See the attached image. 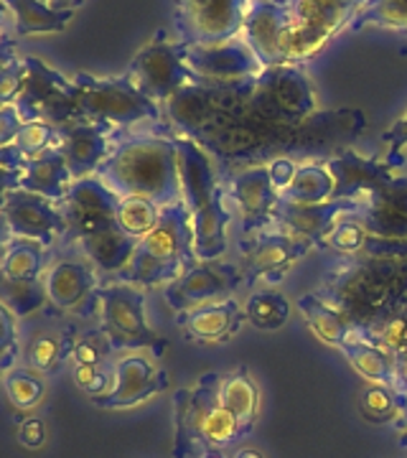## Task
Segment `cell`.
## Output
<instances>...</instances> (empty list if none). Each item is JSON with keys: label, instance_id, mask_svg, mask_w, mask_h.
<instances>
[{"label": "cell", "instance_id": "11", "mask_svg": "<svg viewBox=\"0 0 407 458\" xmlns=\"http://www.w3.org/2000/svg\"><path fill=\"white\" fill-rule=\"evenodd\" d=\"M26 69L29 77L23 84V92L16 99L23 123L47 120L56 128H64L81 120L74 80H66L62 72H56L54 66L36 56H26Z\"/></svg>", "mask_w": 407, "mask_h": 458}, {"label": "cell", "instance_id": "46", "mask_svg": "<svg viewBox=\"0 0 407 458\" xmlns=\"http://www.w3.org/2000/svg\"><path fill=\"white\" fill-rule=\"evenodd\" d=\"M113 379V364H74V385L89 394V400L110 393Z\"/></svg>", "mask_w": 407, "mask_h": 458}, {"label": "cell", "instance_id": "26", "mask_svg": "<svg viewBox=\"0 0 407 458\" xmlns=\"http://www.w3.org/2000/svg\"><path fill=\"white\" fill-rule=\"evenodd\" d=\"M357 212L359 201H346V199H331L326 204H310V207L280 201L273 227L285 232V234H293L298 240H306V242L321 247L326 234L334 229V225L342 216H354Z\"/></svg>", "mask_w": 407, "mask_h": 458}, {"label": "cell", "instance_id": "40", "mask_svg": "<svg viewBox=\"0 0 407 458\" xmlns=\"http://www.w3.org/2000/svg\"><path fill=\"white\" fill-rule=\"evenodd\" d=\"M3 387H5L11 405L18 410L36 408L47 394L44 375H38L31 367H13L3 379Z\"/></svg>", "mask_w": 407, "mask_h": 458}, {"label": "cell", "instance_id": "52", "mask_svg": "<svg viewBox=\"0 0 407 458\" xmlns=\"http://www.w3.org/2000/svg\"><path fill=\"white\" fill-rule=\"evenodd\" d=\"M18 441L29 448H41L47 441V423L41 418H26L18 428Z\"/></svg>", "mask_w": 407, "mask_h": 458}, {"label": "cell", "instance_id": "7", "mask_svg": "<svg viewBox=\"0 0 407 458\" xmlns=\"http://www.w3.org/2000/svg\"><path fill=\"white\" fill-rule=\"evenodd\" d=\"M98 316L102 331L110 336L114 352L123 349H148L161 357L168 349L156 328L146 318V291L131 283H107L98 291Z\"/></svg>", "mask_w": 407, "mask_h": 458}, {"label": "cell", "instance_id": "43", "mask_svg": "<svg viewBox=\"0 0 407 458\" xmlns=\"http://www.w3.org/2000/svg\"><path fill=\"white\" fill-rule=\"evenodd\" d=\"M357 328L361 331V336H367L377 346L387 349L392 357L407 354V311L392 313L387 318H379L375 324Z\"/></svg>", "mask_w": 407, "mask_h": 458}, {"label": "cell", "instance_id": "54", "mask_svg": "<svg viewBox=\"0 0 407 458\" xmlns=\"http://www.w3.org/2000/svg\"><path fill=\"white\" fill-rule=\"evenodd\" d=\"M26 161H29V158L21 153V148H18L16 143L0 148V165H3V168H11V171H23Z\"/></svg>", "mask_w": 407, "mask_h": 458}, {"label": "cell", "instance_id": "53", "mask_svg": "<svg viewBox=\"0 0 407 458\" xmlns=\"http://www.w3.org/2000/svg\"><path fill=\"white\" fill-rule=\"evenodd\" d=\"M16 189H21V171H11V168L0 165V212L8 201V194Z\"/></svg>", "mask_w": 407, "mask_h": 458}, {"label": "cell", "instance_id": "6", "mask_svg": "<svg viewBox=\"0 0 407 458\" xmlns=\"http://www.w3.org/2000/svg\"><path fill=\"white\" fill-rule=\"evenodd\" d=\"M81 120L105 125L113 132L131 131L143 123H163V107L146 98L128 74L92 77L80 72L74 77Z\"/></svg>", "mask_w": 407, "mask_h": 458}, {"label": "cell", "instance_id": "37", "mask_svg": "<svg viewBox=\"0 0 407 458\" xmlns=\"http://www.w3.org/2000/svg\"><path fill=\"white\" fill-rule=\"evenodd\" d=\"M364 29L407 33V0H367L343 31Z\"/></svg>", "mask_w": 407, "mask_h": 458}, {"label": "cell", "instance_id": "16", "mask_svg": "<svg viewBox=\"0 0 407 458\" xmlns=\"http://www.w3.org/2000/svg\"><path fill=\"white\" fill-rule=\"evenodd\" d=\"M56 204H59L66 222V234L62 245H74L87 234L117 227L114 214L120 207V197L98 176L74 181L69 194Z\"/></svg>", "mask_w": 407, "mask_h": 458}, {"label": "cell", "instance_id": "32", "mask_svg": "<svg viewBox=\"0 0 407 458\" xmlns=\"http://www.w3.org/2000/svg\"><path fill=\"white\" fill-rule=\"evenodd\" d=\"M298 311L303 313L306 324L313 331L316 339H321L328 346H342L346 339H352V334L357 331V324L342 313L336 306H331L326 298L318 293H306L298 298Z\"/></svg>", "mask_w": 407, "mask_h": 458}, {"label": "cell", "instance_id": "4", "mask_svg": "<svg viewBox=\"0 0 407 458\" xmlns=\"http://www.w3.org/2000/svg\"><path fill=\"white\" fill-rule=\"evenodd\" d=\"M242 436L237 418L219 400V375L207 372L194 387L174 393V458L225 451Z\"/></svg>", "mask_w": 407, "mask_h": 458}, {"label": "cell", "instance_id": "12", "mask_svg": "<svg viewBox=\"0 0 407 458\" xmlns=\"http://www.w3.org/2000/svg\"><path fill=\"white\" fill-rule=\"evenodd\" d=\"M250 0H174V26L189 47L242 36Z\"/></svg>", "mask_w": 407, "mask_h": 458}, {"label": "cell", "instance_id": "5", "mask_svg": "<svg viewBox=\"0 0 407 458\" xmlns=\"http://www.w3.org/2000/svg\"><path fill=\"white\" fill-rule=\"evenodd\" d=\"M194 255V225L186 204L163 207L161 222L138 240L135 255L128 267L117 276L123 283H131L138 288H156L168 285L183 276L191 265H196Z\"/></svg>", "mask_w": 407, "mask_h": 458}, {"label": "cell", "instance_id": "38", "mask_svg": "<svg viewBox=\"0 0 407 458\" xmlns=\"http://www.w3.org/2000/svg\"><path fill=\"white\" fill-rule=\"evenodd\" d=\"M244 316L258 331H277L291 318V301L276 288L255 291L244 303Z\"/></svg>", "mask_w": 407, "mask_h": 458}, {"label": "cell", "instance_id": "20", "mask_svg": "<svg viewBox=\"0 0 407 458\" xmlns=\"http://www.w3.org/2000/svg\"><path fill=\"white\" fill-rule=\"evenodd\" d=\"M354 219L372 237L407 242V171H397L387 183L361 199Z\"/></svg>", "mask_w": 407, "mask_h": 458}, {"label": "cell", "instance_id": "9", "mask_svg": "<svg viewBox=\"0 0 407 458\" xmlns=\"http://www.w3.org/2000/svg\"><path fill=\"white\" fill-rule=\"evenodd\" d=\"M186 54H189V44H183L181 38L174 41L168 31L161 29L132 56L125 74L146 98L165 105L183 87L199 82L194 72L186 64Z\"/></svg>", "mask_w": 407, "mask_h": 458}, {"label": "cell", "instance_id": "25", "mask_svg": "<svg viewBox=\"0 0 407 458\" xmlns=\"http://www.w3.org/2000/svg\"><path fill=\"white\" fill-rule=\"evenodd\" d=\"M64 313H56L54 309H44V324L29 328V339L23 346V360L26 367L36 369L38 375H54L62 369L66 360H72V349L80 328L74 324L62 321Z\"/></svg>", "mask_w": 407, "mask_h": 458}, {"label": "cell", "instance_id": "63", "mask_svg": "<svg viewBox=\"0 0 407 458\" xmlns=\"http://www.w3.org/2000/svg\"><path fill=\"white\" fill-rule=\"evenodd\" d=\"M277 3H291V0H277Z\"/></svg>", "mask_w": 407, "mask_h": 458}, {"label": "cell", "instance_id": "30", "mask_svg": "<svg viewBox=\"0 0 407 458\" xmlns=\"http://www.w3.org/2000/svg\"><path fill=\"white\" fill-rule=\"evenodd\" d=\"M346 361L354 367V372L361 375L367 382L375 385H387L392 390H397V364L387 349L377 346L375 342H369L367 336H361V331H354L352 339L339 346Z\"/></svg>", "mask_w": 407, "mask_h": 458}, {"label": "cell", "instance_id": "10", "mask_svg": "<svg viewBox=\"0 0 407 458\" xmlns=\"http://www.w3.org/2000/svg\"><path fill=\"white\" fill-rule=\"evenodd\" d=\"M250 98L262 114L283 125H303L318 114L316 89L301 64L265 66L252 80Z\"/></svg>", "mask_w": 407, "mask_h": 458}, {"label": "cell", "instance_id": "59", "mask_svg": "<svg viewBox=\"0 0 407 458\" xmlns=\"http://www.w3.org/2000/svg\"><path fill=\"white\" fill-rule=\"evenodd\" d=\"M397 403H400V415H397V420H400V426L407 433V394L397 393Z\"/></svg>", "mask_w": 407, "mask_h": 458}, {"label": "cell", "instance_id": "42", "mask_svg": "<svg viewBox=\"0 0 407 458\" xmlns=\"http://www.w3.org/2000/svg\"><path fill=\"white\" fill-rule=\"evenodd\" d=\"M369 232L364 229V225L354 219V216H342L334 229L324 237V242L318 250H331L339 258H357L364 252V247L369 242Z\"/></svg>", "mask_w": 407, "mask_h": 458}, {"label": "cell", "instance_id": "55", "mask_svg": "<svg viewBox=\"0 0 407 458\" xmlns=\"http://www.w3.org/2000/svg\"><path fill=\"white\" fill-rule=\"evenodd\" d=\"M18 56V41L16 38H11V36H5L3 41H0V69L8 64L11 59H16Z\"/></svg>", "mask_w": 407, "mask_h": 458}, {"label": "cell", "instance_id": "29", "mask_svg": "<svg viewBox=\"0 0 407 458\" xmlns=\"http://www.w3.org/2000/svg\"><path fill=\"white\" fill-rule=\"evenodd\" d=\"M72 183H74V176L59 148L29 158L21 171V189L51 199V201H62L69 194Z\"/></svg>", "mask_w": 407, "mask_h": 458}, {"label": "cell", "instance_id": "35", "mask_svg": "<svg viewBox=\"0 0 407 458\" xmlns=\"http://www.w3.org/2000/svg\"><path fill=\"white\" fill-rule=\"evenodd\" d=\"M51 252H54V247H47L44 242L13 237V242L8 245L3 260H0V273L16 280H41L54 260Z\"/></svg>", "mask_w": 407, "mask_h": 458}, {"label": "cell", "instance_id": "18", "mask_svg": "<svg viewBox=\"0 0 407 458\" xmlns=\"http://www.w3.org/2000/svg\"><path fill=\"white\" fill-rule=\"evenodd\" d=\"M186 64L196 74L199 82H244L262 74V62L258 54L250 49L242 36L227 38L219 44H204V47H189Z\"/></svg>", "mask_w": 407, "mask_h": 458}, {"label": "cell", "instance_id": "45", "mask_svg": "<svg viewBox=\"0 0 407 458\" xmlns=\"http://www.w3.org/2000/svg\"><path fill=\"white\" fill-rule=\"evenodd\" d=\"M113 352V342L102 331V327L84 328V331H77L72 360H74V364H107Z\"/></svg>", "mask_w": 407, "mask_h": 458}, {"label": "cell", "instance_id": "23", "mask_svg": "<svg viewBox=\"0 0 407 458\" xmlns=\"http://www.w3.org/2000/svg\"><path fill=\"white\" fill-rule=\"evenodd\" d=\"M291 5L277 0H250L242 23V38L258 54L262 66L285 64L283 41L291 29Z\"/></svg>", "mask_w": 407, "mask_h": 458}, {"label": "cell", "instance_id": "2", "mask_svg": "<svg viewBox=\"0 0 407 458\" xmlns=\"http://www.w3.org/2000/svg\"><path fill=\"white\" fill-rule=\"evenodd\" d=\"M98 179L105 181L120 199L143 197L158 207L179 204V148L174 135H117L110 158L99 165Z\"/></svg>", "mask_w": 407, "mask_h": 458}, {"label": "cell", "instance_id": "48", "mask_svg": "<svg viewBox=\"0 0 407 458\" xmlns=\"http://www.w3.org/2000/svg\"><path fill=\"white\" fill-rule=\"evenodd\" d=\"M382 158L390 164L394 171H403L407 164V113L392 123L382 135Z\"/></svg>", "mask_w": 407, "mask_h": 458}, {"label": "cell", "instance_id": "51", "mask_svg": "<svg viewBox=\"0 0 407 458\" xmlns=\"http://www.w3.org/2000/svg\"><path fill=\"white\" fill-rule=\"evenodd\" d=\"M21 125H23V117L16 105H3L0 107V148L11 146L16 140Z\"/></svg>", "mask_w": 407, "mask_h": 458}, {"label": "cell", "instance_id": "24", "mask_svg": "<svg viewBox=\"0 0 407 458\" xmlns=\"http://www.w3.org/2000/svg\"><path fill=\"white\" fill-rule=\"evenodd\" d=\"M59 132H62L59 150H62L74 181L98 176L99 165L110 158L114 138H117V132L105 125H98V123H89V120H77L72 125L59 128Z\"/></svg>", "mask_w": 407, "mask_h": 458}, {"label": "cell", "instance_id": "41", "mask_svg": "<svg viewBox=\"0 0 407 458\" xmlns=\"http://www.w3.org/2000/svg\"><path fill=\"white\" fill-rule=\"evenodd\" d=\"M359 412L364 415V420L377 423V426L394 423L397 415H400L397 390H392L387 385L367 382V385L359 390Z\"/></svg>", "mask_w": 407, "mask_h": 458}, {"label": "cell", "instance_id": "28", "mask_svg": "<svg viewBox=\"0 0 407 458\" xmlns=\"http://www.w3.org/2000/svg\"><path fill=\"white\" fill-rule=\"evenodd\" d=\"M74 245L87 260L95 265L98 273H102V276H120L128 267V262L132 260L138 240L125 234L120 227H110L95 232V234H87Z\"/></svg>", "mask_w": 407, "mask_h": 458}, {"label": "cell", "instance_id": "14", "mask_svg": "<svg viewBox=\"0 0 407 458\" xmlns=\"http://www.w3.org/2000/svg\"><path fill=\"white\" fill-rule=\"evenodd\" d=\"M242 285H247V280L240 262L209 260L191 265L183 276L165 285L163 295L174 311L183 313L234 298V291Z\"/></svg>", "mask_w": 407, "mask_h": 458}, {"label": "cell", "instance_id": "58", "mask_svg": "<svg viewBox=\"0 0 407 458\" xmlns=\"http://www.w3.org/2000/svg\"><path fill=\"white\" fill-rule=\"evenodd\" d=\"M13 26V18H11V11H8V5L0 0V41L8 36V29Z\"/></svg>", "mask_w": 407, "mask_h": 458}, {"label": "cell", "instance_id": "15", "mask_svg": "<svg viewBox=\"0 0 407 458\" xmlns=\"http://www.w3.org/2000/svg\"><path fill=\"white\" fill-rule=\"evenodd\" d=\"M95 265L81 252L77 255H54L44 273V288L49 295V309L72 316H92L98 313L99 280Z\"/></svg>", "mask_w": 407, "mask_h": 458}, {"label": "cell", "instance_id": "57", "mask_svg": "<svg viewBox=\"0 0 407 458\" xmlns=\"http://www.w3.org/2000/svg\"><path fill=\"white\" fill-rule=\"evenodd\" d=\"M394 364H397V393L407 394V354L394 357Z\"/></svg>", "mask_w": 407, "mask_h": 458}, {"label": "cell", "instance_id": "49", "mask_svg": "<svg viewBox=\"0 0 407 458\" xmlns=\"http://www.w3.org/2000/svg\"><path fill=\"white\" fill-rule=\"evenodd\" d=\"M26 77H29L26 56H16L0 69V107L3 105H16L18 95L23 92Z\"/></svg>", "mask_w": 407, "mask_h": 458}, {"label": "cell", "instance_id": "34", "mask_svg": "<svg viewBox=\"0 0 407 458\" xmlns=\"http://www.w3.org/2000/svg\"><path fill=\"white\" fill-rule=\"evenodd\" d=\"M334 189H336V183L324 161H306V164H298L295 179L280 194V201L301 204V207L326 204L334 199Z\"/></svg>", "mask_w": 407, "mask_h": 458}, {"label": "cell", "instance_id": "1", "mask_svg": "<svg viewBox=\"0 0 407 458\" xmlns=\"http://www.w3.org/2000/svg\"><path fill=\"white\" fill-rule=\"evenodd\" d=\"M316 293L346 313L357 327L403 311L407 293V255L403 258H342Z\"/></svg>", "mask_w": 407, "mask_h": 458}, {"label": "cell", "instance_id": "17", "mask_svg": "<svg viewBox=\"0 0 407 458\" xmlns=\"http://www.w3.org/2000/svg\"><path fill=\"white\" fill-rule=\"evenodd\" d=\"M225 194L232 209H237L242 237L273 227L280 194L276 191L267 165H250L240 174H229L225 179Z\"/></svg>", "mask_w": 407, "mask_h": 458}, {"label": "cell", "instance_id": "33", "mask_svg": "<svg viewBox=\"0 0 407 458\" xmlns=\"http://www.w3.org/2000/svg\"><path fill=\"white\" fill-rule=\"evenodd\" d=\"M13 18L16 36H38V33L62 31L74 18V8H54L49 0H3Z\"/></svg>", "mask_w": 407, "mask_h": 458}, {"label": "cell", "instance_id": "19", "mask_svg": "<svg viewBox=\"0 0 407 458\" xmlns=\"http://www.w3.org/2000/svg\"><path fill=\"white\" fill-rule=\"evenodd\" d=\"M113 390L102 397H95L92 405L102 410L135 408L150 400L153 394L168 390V372L156 367L148 357L128 354L113 364Z\"/></svg>", "mask_w": 407, "mask_h": 458}, {"label": "cell", "instance_id": "44", "mask_svg": "<svg viewBox=\"0 0 407 458\" xmlns=\"http://www.w3.org/2000/svg\"><path fill=\"white\" fill-rule=\"evenodd\" d=\"M13 143L21 148V153L26 158H36V156H41L47 150H56L62 146V132L47 120H29V123L21 125Z\"/></svg>", "mask_w": 407, "mask_h": 458}, {"label": "cell", "instance_id": "56", "mask_svg": "<svg viewBox=\"0 0 407 458\" xmlns=\"http://www.w3.org/2000/svg\"><path fill=\"white\" fill-rule=\"evenodd\" d=\"M13 229H11V225H8V219H5V214L0 212V260H3V255H5V250H8V245L13 242Z\"/></svg>", "mask_w": 407, "mask_h": 458}, {"label": "cell", "instance_id": "21", "mask_svg": "<svg viewBox=\"0 0 407 458\" xmlns=\"http://www.w3.org/2000/svg\"><path fill=\"white\" fill-rule=\"evenodd\" d=\"M3 214H5V219H8V225H11L16 237L36 240V242H44L47 247H54L56 242L64 240V214L59 209V204L51 201V199L16 189V191L8 194Z\"/></svg>", "mask_w": 407, "mask_h": 458}, {"label": "cell", "instance_id": "47", "mask_svg": "<svg viewBox=\"0 0 407 458\" xmlns=\"http://www.w3.org/2000/svg\"><path fill=\"white\" fill-rule=\"evenodd\" d=\"M21 357V342H18L16 316L0 306V375H8L16 367Z\"/></svg>", "mask_w": 407, "mask_h": 458}, {"label": "cell", "instance_id": "22", "mask_svg": "<svg viewBox=\"0 0 407 458\" xmlns=\"http://www.w3.org/2000/svg\"><path fill=\"white\" fill-rule=\"evenodd\" d=\"M326 168L334 176V199H346V201H361L372 191H377L382 183L397 174L390 164H385V158L379 156H361L352 148H342L331 156L324 158Z\"/></svg>", "mask_w": 407, "mask_h": 458}, {"label": "cell", "instance_id": "62", "mask_svg": "<svg viewBox=\"0 0 407 458\" xmlns=\"http://www.w3.org/2000/svg\"><path fill=\"white\" fill-rule=\"evenodd\" d=\"M201 458H227V456H225L222 451H209V454H204Z\"/></svg>", "mask_w": 407, "mask_h": 458}, {"label": "cell", "instance_id": "27", "mask_svg": "<svg viewBox=\"0 0 407 458\" xmlns=\"http://www.w3.org/2000/svg\"><path fill=\"white\" fill-rule=\"evenodd\" d=\"M247 321L244 306H240L237 298H227L219 303L199 306L191 311L179 313L176 324L186 334V339L199 344H225L229 342L242 324Z\"/></svg>", "mask_w": 407, "mask_h": 458}, {"label": "cell", "instance_id": "36", "mask_svg": "<svg viewBox=\"0 0 407 458\" xmlns=\"http://www.w3.org/2000/svg\"><path fill=\"white\" fill-rule=\"evenodd\" d=\"M0 306H5L16 318H29L49 309L44 280H16L0 273Z\"/></svg>", "mask_w": 407, "mask_h": 458}, {"label": "cell", "instance_id": "13", "mask_svg": "<svg viewBox=\"0 0 407 458\" xmlns=\"http://www.w3.org/2000/svg\"><path fill=\"white\" fill-rule=\"evenodd\" d=\"M310 250H318V247L270 227L242 237V242H240L242 255L237 262L242 267L247 285H252L258 280L267 283V285H276L288 276V270L295 262L309 255Z\"/></svg>", "mask_w": 407, "mask_h": 458}, {"label": "cell", "instance_id": "60", "mask_svg": "<svg viewBox=\"0 0 407 458\" xmlns=\"http://www.w3.org/2000/svg\"><path fill=\"white\" fill-rule=\"evenodd\" d=\"M49 3L54 8H59V11H64V8H74L77 11L81 5V0H49Z\"/></svg>", "mask_w": 407, "mask_h": 458}, {"label": "cell", "instance_id": "8", "mask_svg": "<svg viewBox=\"0 0 407 458\" xmlns=\"http://www.w3.org/2000/svg\"><path fill=\"white\" fill-rule=\"evenodd\" d=\"M367 0H291V29L283 41L285 64H303L342 33Z\"/></svg>", "mask_w": 407, "mask_h": 458}, {"label": "cell", "instance_id": "31", "mask_svg": "<svg viewBox=\"0 0 407 458\" xmlns=\"http://www.w3.org/2000/svg\"><path fill=\"white\" fill-rule=\"evenodd\" d=\"M219 400L237 418L242 436L252 433L260 410V390L247 367H237L227 375H219Z\"/></svg>", "mask_w": 407, "mask_h": 458}, {"label": "cell", "instance_id": "61", "mask_svg": "<svg viewBox=\"0 0 407 458\" xmlns=\"http://www.w3.org/2000/svg\"><path fill=\"white\" fill-rule=\"evenodd\" d=\"M232 458H265V456H262V451H258V448H240V451H237Z\"/></svg>", "mask_w": 407, "mask_h": 458}, {"label": "cell", "instance_id": "39", "mask_svg": "<svg viewBox=\"0 0 407 458\" xmlns=\"http://www.w3.org/2000/svg\"><path fill=\"white\" fill-rule=\"evenodd\" d=\"M163 207H158L156 201L143 197H125L120 199V207H117V227L123 229L125 234H131L135 240L146 237L148 232H153V227L161 222Z\"/></svg>", "mask_w": 407, "mask_h": 458}, {"label": "cell", "instance_id": "50", "mask_svg": "<svg viewBox=\"0 0 407 458\" xmlns=\"http://www.w3.org/2000/svg\"><path fill=\"white\" fill-rule=\"evenodd\" d=\"M265 165H267V174H270V181H273L276 191L283 194L291 186V181L295 179L298 164H295L293 158H288V156H276V158H270Z\"/></svg>", "mask_w": 407, "mask_h": 458}, {"label": "cell", "instance_id": "3", "mask_svg": "<svg viewBox=\"0 0 407 458\" xmlns=\"http://www.w3.org/2000/svg\"><path fill=\"white\" fill-rule=\"evenodd\" d=\"M179 148L181 201L191 214L194 225V255L199 262L225 260L229 250V222L225 179L212 156L191 138L174 135Z\"/></svg>", "mask_w": 407, "mask_h": 458}]
</instances>
